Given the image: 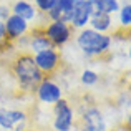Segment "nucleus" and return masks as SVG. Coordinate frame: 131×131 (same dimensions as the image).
Listing matches in <instances>:
<instances>
[{"mask_svg": "<svg viewBox=\"0 0 131 131\" xmlns=\"http://www.w3.org/2000/svg\"><path fill=\"white\" fill-rule=\"evenodd\" d=\"M12 71L15 75V80L18 83L20 90H23L27 93H33L37 90V86L40 85V81L45 78V75L35 65L33 55L30 53L18 55L12 65Z\"/></svg>", "mask_w": 131, "mask_h": 131, "instance_id": "obj_1", "label": "nucleus"}, {"mask_svg": "<svg viewBox=\"0 0 131 131\" xmlns=\"http://www.w3.org/2000/svg\"><path fill=\"white\" fill-rule=\"evenodd\" d=\"M113 38L108 33H100L91 28H81L77 35V45L86 57H103L111 50Z\"/></svg>", "mask_w": 131, "mask_h": 131, "instance_id": "obj_2", "label": "nucleus"}, {"mask_svg": "<svg viewBox=\"0 0 131 131\" xmlns=\"http://www.w3.org/2000/svg\"><path fill=\"white\" fill-rule=\"evenodd\" d=\"M75 126V111L65 98L58 100L53 105V129L71 131Z\"/></svg>", "mask_w": 131, "mask_h": 131, "instance_id": "obj_3", "label": "nucleus"}, {"mask_svg": "<svg viewBox=\"0 0 131 131\" xmlns=\"http://www.w3.org/2000/svg\"><path fill=\"white\" fill-rule=\"evenodd\" d=\"M43 33L47 35V38L51 42L55 48H60L71 40L73 28L70 27V23L57 20V22H50L47 27H43Z\"/></svg>", "mask_w": 131, "mask_h": 131, "instance_id": "obj_4", "label": "nucleus"}, {"mask_svg": "<svg viewBox=\"0 0 131 131\" xmlns=\"http://www.w3.org/2000/svg\"><path fill=\"white\" fill-rule=\"evenodd\" d=\"M80 131H108L106 119L98 106H86L80 116Z\"/></svg>", "mask_w": 131, "mask_h": 131, "instance_id": "obj_5", "label": "nucleus"}, {"mask_svg": "<svg viewBox=\"0 0 131 131\" xmlns=\"http://www.w3.org/2000/svg\"><path fill=\"white\" fill-rule=\"evenodd\" d=\"M33 60H35V65L38 67V70L43 75H51L58 70L61 57H60V51L57 48H50V50L35 53L33 55Z\"/></svg>", "mask_w": 131, "mask_h": 131, "instance_id": "obj_6", "label": "nucleus"}, {"mask_svg": "<svg viewBox=\"0 0 131 131\" xmlns=\"http://www.w3.org/2000/svg\"><path fill=\"white\" fill-rule=\"evenodd\" d=\"M0 128L8 131H25L27 115L20 110H0Z\"/></svg>", "mask_w": 131, "mask_h": 131, "instance_id": "obj_7", "label": "nucleus"}, {"mask_svg": "<svg viewBox=\"0 0 131 131\" xmlns=\"http://www.w3.org/2000/svg\"><path fill=\"white\" fill-rule=\"evenodd\" d=\"M93 12L95 10H93V5L90 3V0H78L70 13V22H68L70 27L71 28H77V30L86 28L90 17H91Z\"/></svg>", "mask_w": 131, "mask_h": 131, "instance_id": "obj_8", "label": "nucleus"}, {"mask_svg": "<svg viewBox=\"0 0 131 131\" xmlns=\"http://www.w3.org/2000/svg\"><path fill=\"white\" fill-rule=\"evenodd\" d=\"M35 93H37V96H38V100L42 103H45V105H55L58 100L63 98V91H61L60 85H57L48 77H45L43 80L40 81V85L37 86Z\"/></svg>", "mask_w": 131, "mask_h": 131, "instance_id": "obj_9", "label": "nucleus"}, {"mask_svg": "<svg viewBox=\"0 0 131 131\" xmlns=\"http://www.w3.org/2000/svg\"><path fill=\"white\" fill-rule=\"evenodd\" d=\"M3 27H5L7 42L18 40V38H22V37H25L27 32H28V22H25L23 18L13 15V13L5 20V22H3Z\"/></svg>", "mask_w": 131, "mask_h": 131, "instance_id": "obj_10", "label": "nucleus"}, {"mask_svg": "<svg viewBox=\"0 0 131 131\" xmlns=\"http://www.w3.org/2000/svg\"><path fill=\"white\" fill-rule=\"evenodd\" d=\"M90 28L95 30V32L100 33H108L113 27V18L111 15L108 13H103V12H93L91 17H90V22H88Z\"/></svg>", "mask_w": 131, "mask_h": 131, "instance_id": "obj_11", "label": "nucleus"}, {"mask_svg": "<svg viewBox=\"0 0 131 131\" xmlns=\"http://www.w3.org/2000/svg\"><path fill=\"white\" fill-rule=\"evenodd\" d=\"M28 48L35 53H40V51H45V50H50V48H55L51 42L47 38V35L43 33V28L42 30H35L32 32V35L28 37Z\"/></svg>", "mask_w": 131, "mask_h": 131, "instance_id": "obj_12", "label": "nucleus"}, {"mask_svg": "<svg viewBox=\"0 0 131 131\" xmlns=\"http://www.w3.org/2000/svg\"><path fill=\"white\" fill-rule=\"evenodd\" d=\"M10 10H12L13 15L23 18L25 22H32V20H35V17H37L35 5L30 3V2H27V0H17V2L10 7Z\"/></svg>", "mask_w": 131, "mask_h": 131, "instance_id": "obj_13", "label": "nucleus"}, {"mask_svg": "<svg viewBox=\"0 0 131 131\" xmlns=\"http://www.w3.org/2000/svg\"><path fill=\"white\" fill-rule=\"evenodd\" d=\"M90 3L93 5L95 12H103L113 15L119 10V2L118 0H90Z\"/></svg>", "mask_w": 131, "mask_h": 131, "instance_id": "obj_14", "label": "nucleus"}, {"mask_svg": "<svg viewBox=\"0 0 131 131\" xmlns=\"http://www.w3.org/2000/svg\"><path fill=\"white\" fill-rule=\"evenodd\" d=\"M118 13H119V23H121V27L123 28H129V25H131V3L126 2L123 7H119Z\"/></svg>", "mask_w": 131, "mask_h": 131, "instance_id": "obj_15", "label": "nucleus"}, {"mask_svg": "<svg viewBox=\"0 0 131 131\" xmlns=\"http://www.w3.org/2000/svg\"><path fill=\"white\" fill-rule=\"evenodd\" d=\"M80 80H81V83H83L85 86H95V85L98 83V80H100V75L96 73L95 70H85L83 73H81Z\"/></svg>", "mask_w": 131, "mask_h": 131, "instance_id": "obj_16", "label": "nucleus"}, {"mask_svg": "<svg viewBox=\"0 0 131 131\" xmlns=\"http://www.w3.org/2000/svg\"><path fill=\"white\" fill-rule=\"evenodd\" d=\"M55 3H57V0H35V8H38L40 12H43L47 15L55 7Z\"/></svg>", "mask_w": 131, "mask_h": 131, "instance_id": "obj_17", "label": "nucleus"}, {"mask_svg": "<svg viewBox=\"0 0 131 131\" xmlns=\"http://www.w3.org/2000/svg\"><path fill=\"white\" fill-rule=\"evenodd\" d=\"M10 15H12V10H10V7L0 3V22H5V20L8 18Z\"/></svg>", "mask_w": 131, "mask_h": 131, "instance_id": "obj_18", "label": "nucleus"}, {"mask_svg": "<svg viewBox=\"0 0 131 131\" xmlns=\"http://www.w3.org/2000/svg\"><path fill=\"white\" fill-rule=\"evenodd\" d=\"M7 42V37H5V27H3V22H0V45Z\"/></svg>", "mask_w": 131, "mask_h": 131, "instance_id": "obj_19", "label": "nucleus"}]
</instances>
